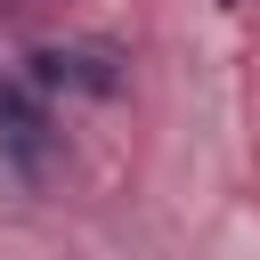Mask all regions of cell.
I'll return each mask as SVG.
<instances>
[{
	"label": "cell",
	"mask_w": 260,
	"mask_h": 260,
	"mask_svg": "<svg viewBox=\"0 0 260 260\" xmlns=\"http://www.w3.org/2000/svg\"><path fill=\"white\" fill-rule=\"evenodd\" d=\"M49 146H57L49 98H41L24 73H0V154H8L24 179H41V171H49Z\"/></svg>",
	"instance_id": "1"
},
{
	"label": "cell",
	"mask_w": 260,
	"mask_h": 260,
	"mask_svg": "<svg viewBox=\"0 0 260 260\" xmlns=\"http://www.w3.org/2000/svg\"><path fill=\"white\" fill-rule=\"evenodd\" d=\"M24 81H32L41 98H57V89L114 98V89H122V73H114V49H81V41H49V49H32V57H24Z\"/></svg>",
	"instance_id": "2"
}]
</instances>
